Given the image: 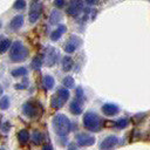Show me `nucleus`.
<instances>
[{
  "label": "nucleus",
  "mask_w": 150,
  "mask_h": 150,
  "mask_svg": "<svg viewBox=\"0 0 150 150\" xmlns=\"http://www.w3.org/2000/svg\"><path fill=\"white\" fill-rule=\"evenodd\" d=\"M83 125L87 130L97 132L103 127V120L94 111H88L83 115Z\"/></svg>",
  "instance_id": "f257e3e1"
},
{
  "label": "nucleus",
  "mask_w": 150,
  "mask_h": 150,
  "mask_svg": "<svg viewBox=\"0 0 150 150\" xmlns=\"http://www.w3.org/2000/svg\"><path fill=\"white\" fill-rule=\"evenodd\" d=\"M53 128L54 131L59 135V136H67V134L70 131L71 129V123L69 122L68 117L63 114H57L54 118H53Z\"/></svg>",
  "instance_id": "f03ea898"
},
{
  "label": "nucleus",
  "mask_w": 150,
  "mask_h": 150,
  "mask_svg": "<svg viewBox=\"0 0 150 150\" xmlns=\"http://www.w3.org/2000/svg\"><path fill=\"white\" fill-rule=\"evenodd\" d=\"M28 56V49L23 46L21 41H15L11 46V52H9V59L13 62H21L26 60Z\"/></svg>",
  "instance_id": "7ed1b4c3"
},
{
  "label": "nucleus",
  "mask_w": 150,
  "mask_h": 150,
  "mask_svg": "<svg viewBox=\"0 0 150 150\" xmlns=\"http://www.w3.org/2000/svg\"><path fill=\"white\" fill-rule=\"evenodd\" d=\"M69 98V91L66 88H60L50 98V107L54 109H60Z\"/></svg>",
  "instance_id": "20e7f679"
},
{
  "label": "nucleus",
  "mask_w": 150,
  "mask_h": 150,
  "mask_svg": "<svg viewBox=\"0 0 150 150\" xmlns=\"http://www.w3.org/2000/svg\"><path fill=\"white\" fill-rule=\"evenodd\" d=\"M43 111V108L41 107V104L39 102H33V101H29V102H26L23 105H22V112L29 117V118H35L38 117L41 112Z\"/></svg>",
  "instance_id": "39448f33"
},
{
  "label": "nucleus",
  "mask_w": 150,
  "mask_h": 150,
  "mask_svg": "<svg viewBox=\"0 0 150 150\" xmlns=\"http://www.w3.org/2000/svg\"><path fill=\"white\" fill-rule=\"evenodd\" d=\"M42 11V4L40 2V0H32L30 2V8H29V22L34 23L38 21V19L40 18Z\"/></svg>",
  "instance_id": "423d86ee"
},
{
  "label": "nucleus",
  "mask_w": 150,
  "mask_h": 150,
  "mask_svg": "<svg viewBox=\"0 0 150 150\" xmlns=\"http://www.w3.org/2000/svg\"><path fill=\"white\" fill-rule=\"evenodd\" d=\"M75 141L80 146H89L95 143V137L87 132H79L75 135Z\"/></svg>",
  "instance_id": "0eeeda50"
},
{
  "label": "nucleus",
  "mask_w": 150,
  "mask_h": 150,
  "mask_svg": "<svg viewBox=\"0 0 150 150\" xmlns=\"http://www.w3.org/2000/svg\"><path fill=\"white\" fill-rule=\"evenodd\" d=\"M82 9H83V1L82 0H70L67 13L71 16H77Z\"/></svg>",
  "instance_id": "6e6552de"
},
{
  "label": "nucleus",
  "mask_w": 150,
  "mask_h": 150,
  "mask_svg": "<svg viewBox=\"0 0 150 150\" xmlns=\"http://www.w3.org/2000/svg\"><path fill=\"white\" fill-rule=\"evenodd\" d=\"M80 45H81V40H80L77 36L73 35V36H70V39L64 43L63 49H64L66 53L71 54V53H74V52L76 50V48H77Z\"/></svg>",
  "instance_id": "1a4fd4ad"
},
{
  "label": "nucleus",
  "mask_w": 150,
  "mask_h": 150,
  "mask_svg": "<svg viewBox=\"0 0 150 150\" xmlns=\"http://www.w3.org/2000/svg\"><path fill=\"white\" fill-rule=\"evenodd\" d=\"M117 144H118V138H117V136L110 135V136H107V137L102 141V143L100 144V149H101V150H110V149L115 148Z\"/></svg>",
  "instance_id": "9d476101"
},
{
  "label": "nucleus",
  "mask_w": 150,
  "mask_h": 150,
  "mask_svg": "<svg viewBox=\"0 0 150 150\" xmlns=\"http://www.w3.org/2000/svg\"><path fill=\"white\" fill-rule=\"evenodd\" d=\"M57 56H59V53L56 52V49L54 48H48L47 52H46V64L48 67H52L56 63L57 61Z\"/></svg>",
  "instance_id": "9b49d317"
},
{
  "label": "nucleus",
  "mask_w": 150,
  "mask_h": 150,
  "mask_svg": "<svg viewBox=\"0 0 150 150\" xmlns=\"http://www.w3.org/2000/svg\"><path fill=\"white\" fill-rule=\"evenodd\" d=\"M120 111V108L114 103H105L102 105V112L107 116H114Z\"/></svg>",
  "instance_id": "f8f14e48"
},
{
  "label": "nucleus",
  "mask_w": 150,
  "mask_h": 150,
  "mask_svg": "<svg viewBox=\"0 0 150 150\" xmlns=\"http://www.w3.org/2000/svg\"><path fill=\"white\" fill-rule=\"evenodd\" d=\"M69 110L73 115H80L82 112V101L75 98L69 104Z\"/></svg>",
  "instance_id": "ddd939ff"
},
{
  "label": "nucleus",
  "mask_w": 150,
  "mask_h": 150,
  "mask_svg": "<svg viewBox=\"0 0 150 150\" xmlns=\"http://www.w3.org/2000/svg\"><path fill=\"white\" fill-rule=\"evenodd\" d=\"M66 26L64 25H61V26H59L55 30H53L52 33H50V40L52 41H57L60 38H61V35L63 34V33H66Z\"/></svg>",
  "instance_id": "4468645a"
},
{
  "label": "nucleus",
  "mask_w": 150,
  "mask_h": 150,
  "mask_svg": "<svg viewBox=\"0 0 150 150\" xmlns=\"http://www.w3.org/2000/svg\"><path fill=\"white\" fill-rule=\"evenodd\" d=\"M22 25H23V16H22V15H16V16H14V18L11 20V23H9L11 28L14 29V30L21 28Z\"/></svg>",
  "instance_id": "2eb2a0df"
},
{
  "label": "nucleus",
  "mask_w": 150,
  "mask_h": 150,
  "mask_svg": "<svg viewBox=\"0 0 150 150\" xmlns=\"http://www.w3.org/2000/svg\"><path fill=\"white\" fill-rule=\"evenodd\" d=\"M60 20H61V13H60L57 9L52 11L50 16H49V22H50L52 25H57V23L60 22Z\"/></svg>",
  "instance_id": "dca6fc26"
},
{
  "label": "nucleus",
  "mask_w": 150,
  "mask_h": 150,
  "mask_svg": "<svg viewBox=\"0 0 150 150\" xmlns=\"http://www.w3.org/2000/svg\"><path fill=\"white\" fill-rule=\"evenodd\" d=\"M73 68V60L70 56H63L62 59V69L64 71H69Z\"/></svg>",
  "instance_id": "f3484780"
},
{
  "label": "nucleus",
  "mask_w": 150,
  "mask_h": 150,
  "mask_svg": "<svg viewBox=\"0 0 150 150\" xmlns=\"http://www.w3.org/2000/svg\"><path fill=\"white\" fill-rule=\"evenodd\" d=\"M18 139H19V142L22 143V144L27 143L28 139H29V132H28L26 129L20 130V131L18 132Z\"/></svg>",
  "instance_id": "a211bd4d"
},
{
  "label": "nucleus",
  "mask_w": 150,
  "mask_h": 150,
  "mask_svg": "<svg viewBox=\"0 0 150 150\" xmlns=\"http://www.w3.org/2000/svg\"><path fill=\"white\" fill-rule=\"evenodd\" d=\"M55 84V81H54V77L50 76V75H45L43 76V86L46 87V89H52Z\"/></svg>",
  "instance_id": "6ab92c4d"
},
{
  "label": "nucleus",
  "mask_w": 150,
  "mask_h": 150,
  "mask_svg": "<svg viewBox=\"0 0 150 150\" xmlns=\"http://www.w3.org/2000/svg\"><path fill=\"white\" fill-rule=\"evenodd\" d=\"M12 76L14 77H20V76H26L27 75V69L25 67H19V68H15L12 70Z\"/></svg>",
  "instance_id": "aec40b11"
},
{
  "label": "nucleus",
  "mask_w": 150,
  "mask_h": 150,
  "mask_svg": "<svg viewBox=\"0 0 150 150\" xmlns=\"http://www.w3.org/2000/svg\"><path fill=\"white\" fill-rule=\"evenodd\" d=\"M30 64H32V68H33V69H40L41 66H42V57H41L40 55L34 56Z\"/></svg>",
  "instance_id": "412c9836"
},
{
  "label": "nucleus",
  "mask_w": 150,
  "mask_h": 150,
  "mask_svg": "<svg viewBox=\"0 0 150 150\" xmlns=\"http://www.w3.org/2000/svg\"><path fill=\"white\" fill-rule=\"evenodd\" d=\"M12 46V41L9 39H4L0 41V53H5Z\"/></svg>",
  "instance_id": "4be33fe9"
},
{
  "label": "nucleus",
  "mask_w": 150,
  "mask_h": 150,
  "mask_svg": "<svg viewBox=\"0 0 150 150\" xmlns=\"http://www.w3.org/2000/svg\"><path fill=\"white\" fill-rule=\"evenodd\" d=\"M32 141H33V143L34 144H40L41 142H42V134L40 132V131H38V130H35V131H33V134H32Z\"/></svg>",
  "instance_id": "5701e85b"
},
{
  "label": "nucleus",
  "mask_w": 150,
  "mask_h": 150,
  "mask_svg": "<svg viewBox=\"0 0 150 150\" xmlns=\"http://www.w3.org/2000/svg\"><path fill=\"white\" fill-rule=\"evenodd\" d=\"M128 123H129V121H128L127 118H120V120L115 121L114 125H115L116 128H118V129H124V128L128 125Z\"/></svg>",
  "instance_id": "b1692460"
},
{
  "label": "nucleus",
  "mask_w": 150,
  "mask_h": 150,
  "mask_svg": "<svg viewBox=\"0 0 150 150\" xmlns=\"http://www.w3.org/2000/svg\"><path fill=\"white\" fill-rule=\"evenodd\" d=\"M9 108V97L8 96H2L0 100V109L6 110Z\"/></svg>",
  "instance_id": "393cba45"
},
{
  "label": "nucleus",
  "mask_w": 150,
  "mask_h": 150,
  "mask_svg": "<svg viewBox=\"0 0 150 150\" xmlns=\"http://www.w3.org/2000/svg\"><path fill=\"white\" fill-rule=\"evenodd\" d=\"M62 83H63V86H64L66 88H73V87H74V84H75L74 79H73L71 76H66V77L63 79Z\"/></svg>",
  "instance_id": "a878e982"
},
{
  "label": "nucleus",
  "mask_w": 150,
  "mask_h": 150,
  "mask_svg": "<svg viewBox=\"0 0 150 150\" xmlns=\"http://www.w3.org/2000/svg\"><path fill=\"white\" fill-rule=\"evenodd\" d=\"M26 7V1L25 0H16L13 5V8L14 9H18V11H21Z\"/></svg>",
  "instance_id": "bb28decb"
},
{
  "label": "nucleus",
  "mask_w": 150,
  "mask_h": 150,
  "mask_svg": "<svg viewBox=\"0 0 150 150\" xmlns=\"http://www.w3.org/2000/svg\"><path fill=\"white\" fill-rule=\"evenodd\" d=\"M76 98L80 100V101H82V102H83V100H84L83 89H82L81 87H77V88H76Z\"/></svg>",
  "instance_id": "cd10ccee"
},
{
  "label": "nucleus",
  "mask_w": 150,
  "mask_h": 150,
  "mask_svg": "<svg viewBox=\"0 0 150 150\" xmlns=\"http://www.w3.org/2000/svg\"><path fill=\"white\" fill-rule=\"evenodd\" d=\"M53 4H54V6L56 8H62L64 6V4H66V0H54Z\"/></svg>",
  "instance_id": "c85d7f7f"
},
{
  "label": "nucleus",
  "mask_w": 150,
  "mask_h": 150,
  "mask_svg": "<svg viewBox=\"0 0 150 150\" xmlns=\"http://www.w3.org/2000/svg\"><path fill=\"white\" fill-rule=\"evenodd\" d=\"M1 129H2L4 132H8V130H9V123L5 122V123L2 124V127H1Z\"/></svg>",
  "instance_id": "c756f323"
},
{
  "label": "nucleus",
  "mask_w": 150,
  "mask_h": 150,
  "mask_svg": "<svg viewBox=\"0 0 150 150\" xmlns=\"http://www.w3.org/2000/svg\"><path fill=\"white\" fill-rule=\"evenodd\" d=\"M42 150H53V146L50 144H45L42 145Z\"/></svg>",
  "instance_id": "7c9ffc66"
},
{
  "label": "nucleus",
  "mask_w": 150,
  "mask_h": 150,
  "mask_svg": "<svg viewBox=\"0 0 150 150\" xmlns=\"http://www.w3.org/2000/svg\"><path fill=\"white\" fill-rule=\"evenodd\" d=\"M97 1H98V0H86V2H87L88 5H95Z\"/></svg>",
  "instance_id": "2f4dec72"
},
{
  "label": "nucleus",
  "mask_w": 150,
  "mask_h": 150,
  "mask_svg": "<svg viewBox=\"0 0 150 150\" xmlns=\"http://www.w3.org/2000/svg\"><path fill=\"white\" fill-rule=\"evenodd\" d=\"M69 150H77V148H76V145H74V144H70V145H69Z\"/></svg>",
  "instance_id": "473e14b6"
},
{
  "label": "nucleus",
  "mask_w": 150,
  "mask_h": 150,
  "mask_svg": "<svg viewBox=\"0 0 150 150\" xmlns=\"http://www.w3.org/2000/svg\"><path fill=\"white\" fill-rule=\"evenodd\" d=\"M2 91H4V90H2V87H0V95L2 94Z\"/></svg>",
  "instance_id": "72a5a7b5"
},
{
  "label": "nucleus",
  "mask_w": 150,
  "mask_h": 150,
  "mask_svg": "<svg viewBox=\"0 0 150 150\" xmlns=\"http://www.w3.org/2000/svg\"><path fill=\"white\" fill-rule=\"evenodd\" d=\"M0 28H1V21H0Z\"/></svg>",
  "instance_id": "f704fd0d"
},
{
  "label": "nucleus",
  "mask_w": 150,
  "mask_h": 150,
  "mask_svg": "<svg viewBox=\"0 0 150 150\" xmlns=\"http://www.w3.org/2000/svg\"><path fill=\"white\" fill-rule=\"evenodd\" d=\"M0 150H5V149H0Z\"/></svg>",
  "instance_id": "c9c22d12"
}]
</instances>
